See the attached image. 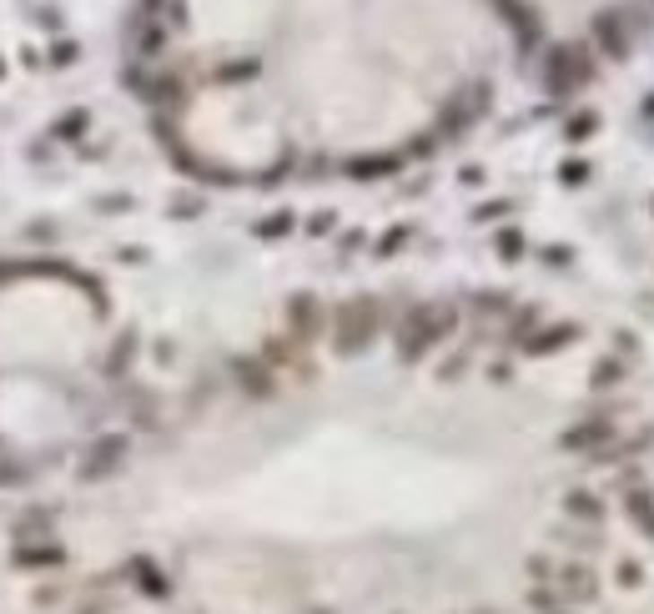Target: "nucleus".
Instances as JSON below:
<instances>
[{"label": "nucleus", "mask_w": 654, "mask_h": 614, "mask_svg": "<svg viewBox=\"0 0 654 614\" xmlns=\"http://www.w3.org/2000/svg\"><path fill=\"white\" fill-rule=\"evenodd\" d=\"M499 11H503V21L519 31V40H534V36H539V21H534V11H528L524 0H499Z\"/></svg>", "instance_id": "2"}, {"label": "nucleus", "mask_w": 654, "mask_h": 614, "mask_svg": "<svg viewBox=\"0 0 654 614\" xmlns=\"http://www.w3.org/2000/svg\"><path fill=\"white\" fill-rule=\"evenodd\" d=\"M584 76H589V51H584V46H559V51L549 56V86L554 91L579 86Z\"/></svg>", "instance_id": "1"}, {"label": "nucleus", "mask_w": 654, "mask_h": 614, "mask_svg": "<svg viewBox=\"0 0 654 614\" xmlns=\"http://www.w3.org/2000/svg\"><path fill=\"white\" fill-rule=\"evenodd\" d=\"M594 36L609 56H624V31H619V15H594Z\"/></svg>", "instance_id": "3"}]
</instances>
